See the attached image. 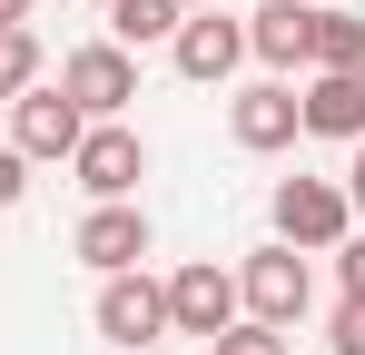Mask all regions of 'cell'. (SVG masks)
Instances as JSON below:
<instances>
[{
  "mask_svg": "<svg viewBox=\"0 0 365 355\" xmlns=\"http://www.w3.org/2000/svg\"><path fill=\"white\" fill-rule=\"evenodd\" d=\"M79 138H89V118H79L69 89H20V99H10V148H20V158H69Z\"/></svg>",
  "mask_w": 365,
  "mask_h": 355,
  "instance_id": "cell-8",
  "label": "cell"
},
{
  "mask_svg": "<svg viewBox=\"0 0 365 355\" xmlns=\"http://www.w3.org/2000/svg\"><path fill=\"white\" fill-rule=\"evenodd\" d=\"M326 346H336V355H365V296H346V306H336V326H326Z\"/></svg>",
  "mask_w": 365,
  "mask_h": 355,
  "instance_id": "cell-17",
  "label": "cell"
},
{
  "mask_svg": "<svg viewBox=\"0 0 365 355\" xmlns=\"http://www.w3.org/2000/svg\"><path fill=\"white\" fill-rule=\"evenodd\" d=\"M0 30H30V0H0Z\"/></svg>",
  "mask_w": 365,
  "mask_h": 355,
  "instance_id": "cell-21",
  "label": "cell"
},
{
  "mask_svg": "<svg viewBox=\"0 0 365 355\" xmlns=\"http://www.w3.org/2000/svg\"><path fill=\"white\" fill-rule=\"evenodd\" d=\"M207 355H297V336H287V326H257V316H237L227 336H207Z\"/></svg>",
  "mask_w": 365,
  "mask_h": 355,
  "instance_id": "cell-15",
  "label": "cell"
},
{
  "mask_svg": "<svg viewBox=\"0 0 365 355\" xmlns=\"http://www.w3.org/2000/svg\"><path fill=\"white\" fill-rule=\"evenodd\" d=\"M336 277H346V296H365V237H346V247H336Z\"/></svg>",
  "mask_w": 365,
  "mask_h": 355,
  "instance_id": "cell-19",
  "label": "cell"
},
{
  "mask_svg": "<svg viewBox=\"0 0 365 355\" xmlns=\"http://www.w3.org/2000/svg\"><path fill=\"white\" fill-rule=\"evenodd\" d=\"M178 0H109V40H119V50H168V40H178Z\"/></svg>",
  "mask_w": 365,
  "mask_h": 355,
  "instance_id": "cell-14",
  "label": "cell"
},
{
  "mask_svg": "<svg viewBox=\"0 0 365 355\" xmlns=\"http://www.w3.org/2000/svg\"><path fill=\"white\" fill-rule=\"evenodd\" d=\"M20 89H40V40L30 30H0V99H20Z\"/></svg>",
  "mask_w": 365,
  "mask_h": 355,
  "instance_id": "cell-16",
  "label": "cell"
},
{
  "mask_svg": "<svg viewBox=\"0 0 365 355\" xmlns=\"http://www.w3.org/2000/svg\"><path fill=\"white\" fill-rule=\"evenodd\" d=\"M306 10H326V0H306Z\"/></svg>",
  "mask_w": 365,
  "mask_h": 355,
  "instance_id": "cell-23",
  "label": "cell"
},
{
  "mask_svg": "<svg viewBox=\"0 0 365 355\" xmlns=\"http://www.w3.org/2000/svg\"><path fill=\"white\" fill-rule=\"evenodd\" d=\"M306 69H365V20L346 10V0L316 10V30H306Z\"/></svg>",
  "mask_w": 365,
  "mask_h": 355,
  "instance_id": "cell-13",
  "label": "cell"
},
{
  "mask_svg": "<svg viewBox=\"0 0 365 355\" xmlns=\"http://www.w3.org/2000/svg\"><path fill=\"white\" fill-rule=\"evenodd\" d=\"M297 89H287V79H257V89H237V99H227V138H237V148H257V158H277V148H297Z\"/></svg>",
  "mask_w": 365,
  "mask_h": 355,
  "instance_id": "cell-10",
  "label": "cell"
},
{
  "mask_svg": "<svg viewBox=\"0 0 365 355\" xmlns=\"http://www.w3.org/2000/svg\"><path fill=\"white\" fill-rule=\"evenodd\" d=\"M247 306H237V277L217 267V257H187L178 277H168V336H227Z\"/></svg>",
  "mask_w": 365,
  "mask_h": 355,
  "instance_id": "cell-3",
  "label": "cell"
},
{
  "mask_svg": "<svg viewBox=\"0 0 365 355\" xmlns=\"http://www.w3.org/2000/svg\"><path fill=\"white\" fill-rule=\"evenodd\" d=\"M267 217H277V247H297V257L346 247V237H356V207H346V187H336V178H277Z\"/></svg>",
  "mask_w": 365,
  "mask_h": 355,
  "instance_id": "cell-1",
  "label": "cell"
},
{
  "mask_svg": "<svg viewBox=\"0 0 365 355\" xmlns=\"http://www.w3.org/2000/svg\"><path fill=\"white\" fill-rule=\"evenodd\" d=\"M346 207L365 217V138H356V168H346Z\"/></svg>",
  "mask_w": 365,
  "mask_h": 355,
  "instance_id": "cell-20",
  "label": "cell"
},
{
  "mask_svg": "<svg viewBox=\"0 0 365 355\" xmlns=\"http://www.w3.org/2000/svg\"><path fill=\"white\" fill-rule=\"evenodd\" d=\"M306 30H316L306 0H267V10L247 20V50L267 59V69H306Z\"/></svg>",
  "mask_w": 365,
  "mask_h": 355,
  "instance_id": "cell-12",
  "label": "cell"
},
{
  "mask_svg": "<svg viewBox=\"0 0 365 355\" xmlns=\"http://www.w3.org/2000/svg\"><path fill=\"white\" fill-rule=\"evenodd\" d=\"M148 355H168V346H148Z\"/></svg>",
  "mask_w": 365,
  "mask_h": 355,
  "instance_id": "cell-24",
  "label": "cell"
},
{
  "mask_svg": "<svg viewBox=\"0 0 365 355\" xmlns=\"http://www.w3.org/2000/svg\"><path fill=\"white\" fill-rule=\"evenodd\" d=\"M60 89L79 99V118H119L128 99H138V50L89 40V50H69V59H60Z\"/></svg>",
  "mask_w": 365,
  "mask_h": 355,
  "instance_id": "cell-5",
  "label": "cell"
},
{
  "mask_svg": "<svg viewBox=\"0 0 365 355\" xmlns=\"http://www.w3.org/2000/svg\"><path fill=\"white\" fill-rule=\"evenodd\" d=\"M89 316H99V336H109V346L148 355L158 336H168V287H158V277H138V267H128V277H99V306H89Z\"/></svg>",
  "mask_w": 365,
  "mask_h": 355,
  "instance_id": "cell-4",
  "label": "cell"
},
{
  "mask_svg": "<svg viewBox=\"0 0 365 355\" xmlns=\"http://www.w3.org/2000/svg\"><path fill=\"white\" fill-rule=\"evenodd\" d=\"M297 118L316 128V138H346V148H356L365 138V69H316L306 99H297Z\"/></svg>",
  "mask_w": 365,
  "mask_h": 355,
  "instance_id": "cell-11",
  "label": "cell"
},
{
  "mask_svg": "<svg viewBox=\"0 0 365 355\" xmlns=\"http://www.w3.org/2000/svg\"><path fill=\"white\" fill-rule=\"evenodd\" d=\"M69 168H79V187L109 207V197H138V178H148V148H138V128H119V118H89V138L69 148Z\"/></svg>",
  "mask_w": 365,
  "mask_h": 355,
  "instance_id": "cell-6",
  "label": "cell"
},
{
  "mask_svg": "<svg viewBox=\"0 0 365 355\" xmlns=\"http://www.w3.org/2000/svg\"><path fill=\"white\" fill-rule=\"evenodd\" d=\"M69 257H79V267H99V277H128V267L148 257V217H138V197L89 207V217H79V237H69Z\"/></svg>",
  "mask_w": 365,
  "mask_h": 355,
  "instance_id": "cell-9",
  "label": "cell"
},
{
  "mask_svg": "<svg viewBox=\"0 0 365 355\" xmlns=\"http://www.w3.org/2000/svg\"><path fill=\"white\" fill-rule=\"evenodd\" d=\"M178 10H217V0H178Z\"/></svg>",
  "mask_w": 365,
  "mask_h": 355,
  "instance_id": "cell-22",
  "label": "cell"
},
{
  "mask_svg": "<svg viewBox=\"0 0 365 355\" xmlns=\"http://www.w3.org/2000/svg\"><path fill=\"white\" fill-rule=\"evenodd\" d=\"M168 59H178V79L217 89V79H237V59H247V20H227V0H217V10H187Z\"/></svg>",
  "mask_w": 365,
  "mask_h": 355,
  "instance_id": "cell-7",
  "label": "cell"
},
{
  "mask_svg": "<svg viewBox=\"0 0 365 355\" xmlns=\"http://www.w3.org/2000/svg\"><path fill=\"white\" fill-rule=\"evenodd\" d=\"M99 10H109V0H99Z\"/></svg>",
  "mask_w": 365,
  "mask_h": 355,
  "instance_id": "cell-25",
  "label": "cell"
},
{
  "mask_svg": "<svg viewBox=\"0 0 365 355\" xmlns=\"http://www.w3.org/2000/svg\"><path fill=\"white\" fill-rule=\"evenodd\" d=\"M306 296H316V277H306V257H297V247H257V257L237 267V306L257 316V326H287V336H297Z\"/></svg>",
  "mask_w": 365,
  "mask_h": 355,
  "instance_id": "cell-2",
  "label": "cell"
},
{
  "mask_svg": "<svg viewBox=\"0 0 365 355\" xmlns=\"http://www.w3.org/2000/svg\"><path fill=\"white\" fill-rule=\"evenodd\" d=\"M20 197H30V158H20V148H0V207H20Z\"/></svg>",
  "mask_w": 365,
  "mask_h": 355,
  "instance_id": "cell-18",
  "label": "cell"
}]
</instances>
